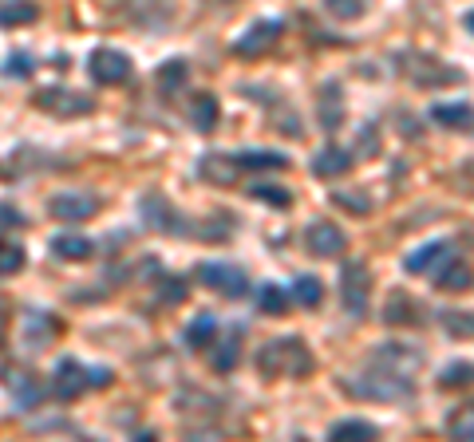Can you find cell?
Returning a JSON list of instances; mask_svg holds the SVG:
<instances>
[{"mask_svg":"<svg viewBox=\"0 0 474 442\" xmlns=\"http://www.w3.org/2000/svg\"><path fill=\"white\" fill-rule=\"evenodd\" d=\"M24 268V249L16 241H0V277H13Z\"/></svg>","mask_w":474,"mask_h":442,"instance_id":"obj_26","label":"cell"},{"mask_svg":"<svg viewBox=\"0 0 474 442\" xmlns=\"http://www.w3.org/2000/svg\"><path fill=\"white\" fill-rule=\"evenodd\" d=\"M328 13L340 16V20H356V16H364V5H356V0H340V5H328Z\"/></svg>","mask_w":474,"mask_h":442,"instance_id":"obj_33","label":"cell"},{"mask_svg":"<svg viewBox=\"0 0 474 442\" xmlns=\"http://www.w3.org/2000/svg\"><path fill=\"white\" fill-rule=\"evenodd\" d=\"M447 332L450 336H474V316L470 312H447Z\"/></svg>","mask_w":474,"mask_h":442,"instance_id":"obj_30","label":"cell"},{"mask_svg":"<svg viewBox=\"0 0 474 442\" xmlns=\"http://www.w3.org/2000/svg\"><path fill=\"white\" fill-rule=\"evenodd\" d=\"M450 261V245L447 241H427V245H419V249L407 257V273H415V277H423V273H439Z\"/></svg>","mask_w":474,"mask_h":442,"instance_id":"obj_10","label":"cell"},{"mask_svg":"<svg viewBox=\"0 0 474 442\" xmlns=\"http://www.w3.org/2000/svg\"><path fill=\"white\" fill-rule=\"evenodd\" d=\"M305 249L312 257H340L344 249H348V237H344L340 225H332V221H312L308 230H305Z\"/></svg>","mask_w":474,"mask_h":442,"instance_id":"obj_7","label":"cell"},{"mask_svg":"<svg viewBox=\"0 0 474 442\" xmlns=\"http://www.w3.org/2000/svg\"><path fill=\"white\" fill-rule=\"evenodd\" d=\"M5 332H8V308H5V300H0V340H5Z\"/></svg>","mask_w":474,"mask_h":442,"instance_id":"obj_37","label":"cell"},{"mask_svg":"<svg viewBox=\"0 0 474 442\" xmlns=\"http://www.w3.org/2000/svg\"><path fill=\"white\" fill-rule=\"evenodd\" d=\"M218 118H222L218 95H194V99H190V123H194V131L210 135L213 127H218Z\"/></svg>","mask_w":474,"mask_h":442,"instance_id":"obj_13","label":"cell"},{"mask_svg":"<svg viewBox=\"0 0 474 442\" xmlns=\"http://www.w3.org/2000/svg\"><path fill=\"white\" fill-rule=\"evenodd\" d=\"M281 20H257V24L245 32V36H237V44H233V52L242 60H257V56H265L269 48L281 40Z\"/></svg>","mask_w":474,"mask_h":442,"instance_id":"obj_5","label":"cell"},{"mask_svg":"<svg viewBox=\"0 0 474 442\" xmlns=\"http://www.w3.org/2000/svg\"><path fill=\"white\" fill-rule=\"evenodd\" d=\"M36 107H40V111H48V115H60V118H75V115H88L95 103L88 99V95H80V91L48 88V91L36 95Z\"/></svg>","mask_w":474,"mask_h":442,"instance_id":"obj_8","label":"cell"},{"mask_svg":"<svg viewBox=\"0 0 474 442\" xmlns=\"http://www.w3.org/2000/svg\"><path fill=\"white\" fill-rule=\"evenodd\" d=\"M435 285L443 288V293H462V288L470 285V268L459 261V257H450V261L435 273Z\"/></svg>","mask_w":474,"mask_h":442,"instance_id":"obj_17","label":"cell"},{"mask_svg":"<svg viewBox=\"0 0 474 442\" xmlns=\"http://www.w3.org/2000/svg\"><path fill=\"white\" fill-rule=\"evenodd\" d=\"M88 71L95 83H103V88H118V83L131 80V56L118 48H95L91 60H88Z\"/></svg>","mask_w":474,"mask_h":442,"instance_id":"obj_2","label":"cell"},{"mask_svg":"<svg viewBox=\"0 0 474 442\" xmlns=\"http://www.w3.org/2000/svg\"><path fill=\"white\" fill-rule=\"evenodd\" d=\"M202 178L225 186V182L237 178V163H233V158H225V155H210V158H202Z\"/></svg>","mask_w":474,"mask_h":442,"instance_id":"obj_18","label":"cell"},{"mask_svg":"<svg viewBox=\"0 0 474 442\" xmlns=\"http://www.w3.org/2000/svg\"><path fill=\"white\" fill-rule=\"evenodd\" d=\"M257 305H261V312L281 316V312L289 308V293H285L281 285H261V288H257Z\"/></svg>","mask_w":474,"mask_h":442,"instance_id":"obj_23","label":"cell"},{"mask_svg":"<svg viewBox=\"0 0 474 442\" xmlns=\"http://www.w3.org/2000/svg\"><path fill=\"white\" fill-rule=\"evenodd\" d=\"M213 336H218V320H213L210 312H202V316H194V320H190V328H186V343H190V348H198V352H202Z\"/></svg>","mask_w":474,"mask_h":442,"instance_id":"obj_19","label":"cell"},{"mask_svg":"<svg viewBox=\"0 0 474 442\" xmlns=\"http://www.w3.org/2000/svg\"><path fill=\"white\" fill-rule=\"evenodd\" d=\"M237 170H285L289 166V155L281 150H242V155H233Z\"/></svg>","mask_w":474,"mask_h":442,"instance_id":"obj_14","label":"cell"},{"mask_svg":"<svg viewBox=\"0 0 474 442\" xmlns=\"http://www.w3.org/2000/svg\"><path fill=\"white\" fill-rule=\"evenodd\" d=\"M48 213L56 221L80 225V221H88L100 213V198H95V193H56V198L48 202Z\"/></svg>","mask_w":474,"mask_h":442,"instance_id":"obj_6","label":"cell"},{"mask_svg":"<svg viewBox=\"0 0 474 442\" xmlns=\"http://www.w3.org/2000/svg\"><path fill=\"white\" fill-rule=\"evenodd\" d=\"M88 380H95V371L80 368L75 360H63L60 368H56V380H52V391H56L60 399H80V395L91 387Z\"/></svg>","mask_w":474,"mask_h":442,"instance_id":"obj_9","label":"cell"},{"mask_svg":"<svg viewBox=\"0 0 474 442\" xmlns=\"http://www.w3.org/2000/svg\"><path fill=\"white\" fill-rule=\"evenodd\" d=\"M40 16V8L36 5H5L0 8V24H32V20Z\"/></svg>","mask_w":474,"mask_h":442,"instance_id":"obj_29","label":"cell"},{"mask_svg":"<svg viewBox=\"0 0 474 442\" xmlns=\"http://www.w3.org/2000/svg\"><path fill=\"white\" fill-rule=\"evenodd\" d=\"M348 170H352V155L340 146H325L312 158V174L317 178H340V174H348Z\"/></svg>","mask_w":474,"mask_h":442,"instance_id":"obj_12","label":"cell"},{"mask_svg":"<svg viewBox=\"0 0 474 442\" xmlns=\"http://www.w3.org/2000/svg\"><path fill=\"white\" fill-rule=\"evenodd\" d=\"M135 442H158L155 430H143V435H135Z\"/></svg>","mask_w":474,"mask_h":442,"instance_id":"obj_38","label":"cell"},{"mask_svg":"<svg viewBox=\"0 0 474 442\" xmlns=\"http://www.w3.org/2000/svg\"><path fill=\"white\" fill-rule=\"evenodd\" d=\"M431 118L443 123V127H462L470 118V107L467 103H435L431 107Z\"/></svg>","mask_w":474,"mask_h":442,"instance_id":"obj_22","label":"cell"},{"mask_svg":"<svg viewBox=\"0 0 474 442\" xmlns=\"http://www.w3.org/2000/svg\"><path fill=\"white\" fill-rule=\"evenodd\" d=\"M95 245L88 241V237H80V233H60V237H52V253L60 257V261H88Z\"/></svg>","mask_w":474,"mask_h":442,"instance_id":"obj_15","label":"cell"},{"mask_svg":"<svg viewBox=\"0 0 474 442\" xmlns=\"http://www.w3.org/2000/svg\"><path fill=\"white\" fill-rule=\"evenodd\" d=\"M13 395H16V399H20V403H24V407H32V403H36L40 395H44V387H36V380H32V375L16 371V375H13Z\"/></svg>","mask_w":474,"mask_h":442,"instance_id":"obj_28","label":"cell"},{"mask_svg":"<svg viewBox=\"0 0 474 442\" xmlns=\"http://www.w3.org/2000/svg\"><path fill=\"white\" fill-rule=\"evenodd\" d=\"M387 320L392 324H419V305L407 293H395L392 305H387Z\"/></svg>","mask_w":474,"mask_h":442,"instance_id":"obj_21","label":"cell"},{"mask_svg":"<svg viewBox=\"0 0 474 442\" xmlns=\"http://www.w3.org/2000/svg\"><path fill=\"white\" fill-rule=\"evenodd\" d=\"M340 118H344V103H340V91L332 88V91H325V103H320V123H325L328 131H337Z\"/></svg>","mask_w":474,"mask_h":442,"instance_id":"obj_27","label":"cell"},{"mask_svg":"<svg viewBox=\"0 0 474 442\" xmlns=\"http://www.w3.org/2000/svg\"><path fill=\"white\" fill-rule=\"evenodd\" d=\"M459 380H474V368H470V363H459V368H450V371L443 375L447 387H459Z\"/></svg>","mask_w":474,"mask_h":442,"instance_id":"obj_36","label":"cell"},{"mask_svg":"<svg viewBox=\"0 0 474 442\" xmlns=\"http://www.w3.org/2000/svg\"><path fill=\"white\" fill-rule=\"evenodd\" d=\"M250 193H253L257 202H269V206H277V210H289V206H293V198H289L285 186H269V182H257Z\"/></svg>","mask_w":474,"mask_h":442,"instance_id":"obj_25","label":"cell"},{"mask_svg":"<svg viewBox=\"0 0 474 442\" xmlns=\"http://www.w3.org/2000/svg\"><path fill=\"white\" fill-rule=\"evenodd\" d=\"M332 202H337V206H344L348 213H368V210H372V202H368V198H352V190L332 193Z\"/></svg>","mask_w":474,"mask_h":442,"instance_id":"obj_31","label":"cell"},{"mask_svg":"<svg viewBox=\"0 0 474 442\" xmlns=\"http://www.w3.org/2000/svg\"><path fill=\"white\" fill-rule=\"evenodd\" d=\"M467 28H470V32H474V13H470V16H467Z\"/></svg>","mask_w":474,"mask_h":442,"instance_id":"obj_39","label":"cell"},{"mask_svg":"<svg viewBox=\"0 0 474 442\" xmlns=\"http://www.w3.org/2000/svg\"><path fill=\"white\" fill-rule=\"evenodd\" d=\"M293 296H297L305 308H317L320 300H325V285H320L317 277H297V285H293Z\"/></svg>","mask_w":474,"mask_h":442,"instance_id":"obj_24","label":"cell"},{"mask_svg":"<svg viewBox=\"0 0 474 442\" xmlns=\"http://www.w3.org/2000/svg\"><path fill=\"white\" fill-rule=\"evenodd\" d=\"M368 285H372V273L364 261H348L340 273V300L344 308L352 312V316H364V308H368Z\"/></svg>","mask_w":474,"mask_h":442,"instance_id":"obj_3","label":"cell"},{"mask_svg":"<svg viewBox=\"0 0 474 442\" xmlns=\"http://www.w3.org/2000/svg\"><path fill=\"white\" fill-rule=\"evenodd\" d=\"M20 225H24V213L13 210V206H0V233H5V230H20Z\"/></svg>","mask_w":474,"mask_h":442,"instance_id":"obj_35","label":"cell"},{"mask_svg":"<svg viewBox=\"0 0 474 442\" xmlns=\"http://www.w3.org/2000/svg\"><path fill=\"white\" fill-rule=\"evenodd\" d=\"M237 363V340H230V343H222L218 348V355H213V371H230Z\"/></svg>","mask_w":474,"mask_h":442,"instance_id":"obj_32","label":"cell"},{"mask_svg":"<svg viewBox=\"0 0 474 442\" xmlns=\"http://www.w3.org/2000/svg\"><path fill=\"white\" fill-rule=\"evenodd\" d=\"M261 371L269 380H277V375H312V355L300 340H277L261 352Z\"/></svg>","mask_w":474,"mask_h":442,"instance_id":"obj_1","label":"cell"},{"mask_svg":"<svg viewBox=\"0 0 474 442\" xmlns=\"http://www.w3.org/2000/svg\"><path fill=\"white\" fill-rule=\"evenodd\" d=\"M198 280L206 288H213V293H222V296H245V293H250V280H245V273L237 265H225V261H206L198 268Z\"/></svg>","mask_w":474,"mask_h":442,"instance_id":"obj_4","label":"cell"},{"mask_svg":"<svg viewBox=\"0 0 474 442\" xmlns=\"http://www.w3.org/2000/svg\"><path fill=\"white\" fill-rule=\"evenodd\" d=\"M138 213H143L147 225H155V230H163V233H175L178 230V213H170L163 193H147L143 206H138Z\"/></svg>","mask_w":474,"mask_h":442,"instance_id":"obj_11","label":"cell"},{"mask_svg":"<svg viewBox=\"0 0 474 442\" xmlns=\"http://www.w3.org/2000/svg\"><path fill=\"white\" fill-rule=\"evenodd\" d=\"M186 80H190V68L182 60H166L163 68H158V91H182L186 88Z\"/></svg>","mask_w":474,"mask_h":442,"instance_id":"obj_20","label":"cell"},{"mask_svg":"<svg viewBox=\"0 0 474 442\" xmlns=\"http://www.w3.org/2000/svg\"><path fill=\"white\" fill-rule=\"evenodd\" d=\"M8 75H20V80H28L32 75V56H24V52H20V56H8V68H5Z\"/></svg>","mask_w":474,"mask_h":442,"instance_id":"obj_34","label":"cell"},{"mask_svg":"<svg viewBox=\"0 0 474 442\" xmlns=\"http://www.w3.org/2000/svg\"><path fill=\"white\" fill-rule=\"evenodd\" d=\"M328 442H375V427L364 418H344L328 430Z\"/></svg>","mask_w":474,"mask_h":442,"instance_id":"obj_16","label":"cell"}]
</instances>
